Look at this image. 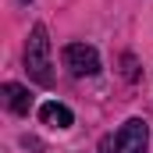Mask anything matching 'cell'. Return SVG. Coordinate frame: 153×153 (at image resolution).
Returning <instances> with one entry per match:
<instances>
[{
	"label": "cell",
	"mask_w": 153,
	"mask_h": 153,
	"mask_svg": "<svg viewBox=\"0 0 153 153\" xmlns=\"http://www.w3.org/2000/svg\"><path fill=\"white\" fill-rule=\"evenodd\" d=\"M18 4H29V0H18Z\"/></svg>",
	"instance_id": "obj_6"
},
{
	"label": "cell",
	"mask_w": 153,
	"mask_h": 153,
	"mask_svg": "<svg viewBox=\"0 0 153 153\" xmlns=\"http://www.w3.org/2000/svg\"><path fill=\"white\" fill-rule=\"evenodd\" d=\"M61 61H64V68L71 71V75H96L100 71V53H96V46H89V43H68L64 50H61Z\"/></svg>",
	"instance_id": "obj_3"
},
{
	"label": "cell",
	"mask_w": 153,
	"mask_h": 153,
	"mask_svg": "<svg viewBox=\"0 0 153 153\" xmlns=\"http://www.w3.org/2000/svg\"><path fill=\"white\" fill-rule=\"evenodd\" d=\"M25 68L29 78L39 85H53V61H50V36H46V25H32L29 43H25Z\"/></svg>",
	"instance_id": "obj_1"
},
{
	"label": "cell",
	"mask_w": 153,
	"mask_h": 153,
	"mask_svg": "<svg viewBox=\"0 0 153 153\" xmlns=\"http://www.w3.org/2000/svg\"><path fill=\"white\" fill-rule=\"evenodd\" d=\"M39 121H43V125H50V128H71V125H75V114H71L64 103L50 100V103H43V107H39Z\"/></svg>",
	"instance_id": "obj_4"
},
{
	"label": "cell",
	"mask_w": 153,
	"mask_h": 153,
	"mask_svg": "<svg viewBox=\"0 0 153 153\" xmlns=\"http://www.w3.org/2000/svg\"><path fill=\"white\" fill-rule=\"evenodd\" d=\"M4 103L14 114H29L32 111V93L25 85H18V82H4Z\"/></svg>",
	"instance_id": "obj_5"
},
{
	"label": "cell",
	"mask_w": 153,
	"mask_h": 153,
	"mask_svg": "<svg viewBox=\"0 0 153 153\" xmlns=\"http://www.w3.org/2000/svg\"><path fill=\"white\" fill-rule=\"evenodd\" d=\"M100 150L103 153H146L150 150V125H146L143 117L125 121L114 135H107V139L100 143Z\"/></svg>",
	"instance_id": "obj_2"
}]
</instances>
